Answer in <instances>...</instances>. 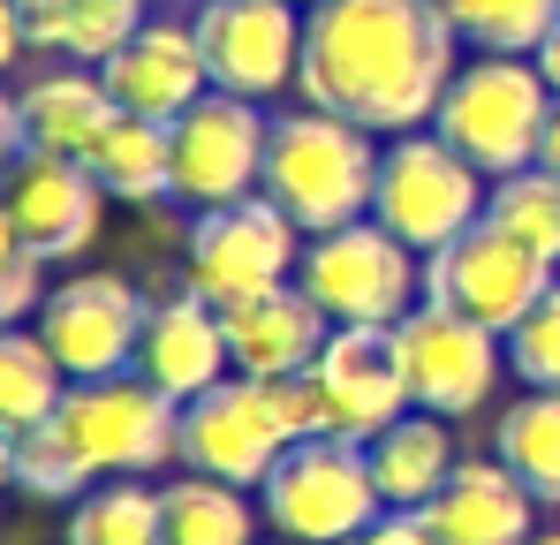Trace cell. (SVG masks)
<instances>
[{
  "label": "cell",
  "instance_id": "cell-1",
  "mask_svg": "<svg viewBox=\"0 0 560 545\" xmlns=\"http://www.w3.org/2000/svg\"><path fill=\"white\" fill-rule=\"evenodd\" d=\"M463 69V38L440 0H311L303 8V106H326L372 137L432 129Z\"/></svg>",
  "mask_w": 560,
  "mask_h": 545
},
{
  "label": "cell",
  "instance_id": "cell-2",
  "mask_svg": "<svg viewBox=\"0 0 560 545\" xmlns=\"http://www.w3.org/2000/svg\"><path fill=\"white\" fill-rule=\"evenodd\" d=\"M318 432H326V409H318L311 371L303 379H243L235 371L212 394L183 402V469L250 492L273 477V462L295 440H318Z\"/></svg>",
  "mask_w": 560,
  "mask_h": 545
},
{
  "label": "cell",
  "instance_id": "cell-3",
  "mask_svg": "<svg viewBox=\"0 0 560 545\" xmlns=\"http://www.w3.org/2000/svg\"><path fill=\"white\" fill-rule=\"evenodd\" d=\"M378 152L386 137L326 114V106H288L273 114V144H266V189L280 212L303 235L372 220V189H378Z\"/></svg>",
  "mask_w": 560,
  "mask_h": 545
},
{
  "label": "cell",
  "instance_id": "cell-4",
  "mask_svg": "<svg viewBox=\"0 0 560 545\" xmlns=\"http://www.w3.org/2000/svg\"><path fill=\"white\" fill-rule=\"evenodd\" d=\"M560 91L546 84L538 54H477L455 69V84L440 98L432 129L463 152L477 175H523L538 167V144H546V121H553Z\"/></svg>",
  "mask_w": 560,
  "mask_h": 545
},
{
  "label": "cell",
  "instance_id": "cell-5",
  "mask_svg": "<svg viewBox=\"0 0 560 545\" xmlns=\"http://www.w3.org/2000/svg\"><path fill=\"white\" fill-rule=\"evenodd\" d=\"M54 432L84 462V477H160L167 462H183V402H167L152 379L114 371V379H69Z\"/></svg>",
  "mask_w": 560,
  "mask_h": 545
},
{
  "label": "cell",
  "instance_id": "cell-6",
  "mask_svg": "<svg viewBox=\"0 0 560 545\" xmlns=\"http://www.w3.org/2000/svg\"><path fill=\"white\" fill-rule=\"evenodd\" d=\"M258 508H266V531L280 545H349L357 531H372L386 515L378 477H372V448L341 440V432L295 440L273 462V477L258 485Z\"/></svg>",
  "mask_w": 560,
  "mask_h": 545
},
{
  "label": "cell",
  "instance_id": "cell-7",
  "mask_svg": "<svg viewBox=\"0 0 560 545\" xmlns=\"http://www.w3.org/2000/svg\"><path fill=\"white\" fill-rule=\"evenodd\" d=\"M485 197H492V175H477L440 129L386 137V152H378V189H372V220L386 228V235H401L417 258H432L440 243L469 235V228L485 220Z\"/></svg>",
  "mask_w": 560,
  "mask_h": 545
},
{
  "label": "cell",
  "instance_id": "cell-8",
  "mask_svg": "<svg viewBox=\"0 0 560 545\" xmlns=\"http://www.w3.org/2000/svg\"><path fill=\"white\" fill-rule=\"evenodd\" d=\"M303 295L334 318V326H401L424 303V258L386 235L378 220H349L303 243Z\"/></svg>",
  "mask_w": 560,
  "mask_h": 545
},
{
  "label": "cell",
  "instance_id": "cell-9",
  "mask_svg": "<svg viewBox=\"0 0 560 545\" xmlns=\"http://www.w3.org/2000/svg\"><path fill=\"white\" fill-rule=\"evenodd\" d=\"M303 228L280 212L273 197H243V205H212L189 220V243H183V266L189 288L205 303H243V295H266L280 280H295L303 266Z\"/></svg>",
  "mask_w": 560,
  "mask_h": 545
},
{
  "label": "cell",
  "instance_id": "cell-10",
  "mask_svg": "<svg viewBox=\"0 0 560 545\" xmlns=\"http://www.w3.org/2000/svg\"><path fill=\"white\" fill-rule=\"evenodd\" d=\"M560 280V266H546L530 243H515L508 228H492V220H477L469 235L455 243H440L432 258H424V303H440V311H463L477 326H492L500 341L523 326V311L546 295Z\"/></svg>",
  "mask_w": 560,
  "mask_h": 545
},
{
  "label": "cell",
  "instance_id": "cell-11",
  "mask_svg": "<svg viewBox=\"0 0 560 545\" xmlns=\"http://www.w3.org/2000/svg\"><path fill=\"white\" fill-rule=\"evenodd\" d=\"M394 349H401V379H409V402L463 425L477 417L500 379H508V341L492 326H477L463 311H440V303H417L401 326H394Z\"/></svg>",
  "mask_w": 560,
  "mask_h": 545
},
{
  "label": "cell",
  "instance_id": "cell-12",
  "mask_svg": "<svg viewBox=\"0 0 560 545\" xmlns=\"http://www.w3.org/2000/svg\"><path fill=\"white\" fill-rule=\"evenodd\" d=\"M266 144H273V114L258 98L205 91L175 121V197L189 212L258 197L266 189Z\"/></svg>",
  "mask_w": 560,
  "mask_h": 545
},
{
  "label": "cell",
  "instance_id": "cell-13",
  "mask_svg": "<svg viewBox=\"0 0 560 545\" xmlns=\"http://www.w3.org/2000/svg\"><path fill=\"white\" fill-rule=\"evenodd\" d=\"M144 311L152 295L121 272H69L46 288L38 303V341L54 349V363L69 379H114V371H137V341H144Z\"/></svg>",
  "mask_w": 560,
  "mask_h": 545
},
{
  "label": "cell",
  "instance_id": "cell-14",
  "mask_svg": "<svg viewBox=\"0 0 560 545\" xmlns=\"http://www.w3.org/2000/svg\"><path fill=\"white\" fill-rule=\"evenodd\" d=\"M197 46L212 91L235 98H280L303 69V8L295 0H197Z\"/></svg>",
  "mask_w": 560,
  "mask_h": 545
},
{
  "label": "cell",
  "instance_id": "cell-15",
  "mask_svg": "<svg viewBox=\"0 0 560 545\" xmlns=\"http://www.w3.org/2000/svg\"><path fill=\"white\" fill-rule=\"evenodd\" d=\"M311 386H318L326 432L364 440V448H372L386 425H401V417L417 409V402H409V379H401L394 326H334L326 349H318V363H311Z\"/></svg>",
  "mask_w": 560,
  "mask_h": 545
},
{
  "label": "cell",
  "instance_id": "cell-16",
  "mask_svg": "<svg viewBox=\"0 0 560 545\" xmlns=\"http://www.w3.org/2000/svg\"><path fill=\"white\" fill-rule=\"evenodd\" d=\"M8 212H15V235L23 251H38L46 266H69L98 243V220H106V189L92 182L84 160H61V152H31L15 175H8Z\"/></svg>",
  "mask_w": 560,
  "mask_h": 545
},
{
  "label": "cell",
  "instance_id": "cell-17",
  "mask_svg": "<svg viewBox=\"0 0 560 545\" xmlns=\"http://www.w3.org/2000/svg\"><path fill=\"white\" fill-rule=\"evenodd\" d=\"M98 77H106L121 114H144V121H183L189 106L212 91V69H205V46H197L189 15H144V31Z\"/></svg>",
  "mask_w": 560,
  "mask_h": 545
},
{
  "label": "cell",
  "instance_id": "cell-18",
  "mask_svg": "<svg viewBox=\"0 0 560 545\" xmlns=\"http://www.w3.org/2000/svg\"><path fill=\"white\" fill-rule=\"evenodd\" d=\"M137 379H152L167 402H197V394H212L220 379H235L220 303H205L197 288L152 295V311H144V341H137Z\"/></svg>",
  "mask_w": 560,
  "mask_h": 545
},
{
  "label": "cell",
  "instance_id": "cell-19",
  "mask_svg": "<svg viewBox=\"0 0 560 545\" xmlns=\"http://www.w3.org/2000/svg\"><path fill=\"white\" fill-rule=\"evenodd\" d=\"M424 531H432V545H530L538 538V500L500 454H469L432 492Z\"/></svg>",
  "mask_w": 560,
  "mask_h": 545
},
{
  "label": "cell",
  "instance_id": "cell-20",
  "mask_svg": "<svg viewBox=\"0 0 560 545\" xmlns=\"http://www.w3.org/2000/svg\"><path fill=\"white\" fill-rule=\"evenodd\" d=\"M220 318H228V357H235L243 379H303L318 363V349H326V334H334V318L303 295V280L243 295Z\"/></svg>",
  "mask_w": 560,
  "mask_h": 545
},
{
  "label": "cell",
  "instance_id": "cell-21",
  "mask_svg": "<svg viewBox=\"0 0 560 545\" xmlns=\"http://www.w3.org/2000/svg\"><path fill=\"white\" fill-rule=\"evenodd\" d=\"M23 8V38L46 61H77V69H106L152 15V0H15Z\"/></svg>",
  "mask_w": 560,
  "mask_h": 545
},
{
  "label": "cell",
  "instance_id": "cell-22",
  "mask_svg": "<svg viewBox=\"0 0 560 545\" xmlns=\"http://www.w3.org/2000/svg\"><path fill=\"white\" fill-rule=\"evenodd\" d=\"M15 106H23L31 152H61V160H84L92 137L114 121V91H106V77H98V69H77V61L38 69L31 84L15 91Z\"/></svg>",
  "mask_w": 560,
  "mask_h": 545
},
{
  "label": "cell",
  "instance_id": "cell-23",
  "mask_svg": "<svg viewBox=\"0 0 560 545\" xmlns=\"http://www.w3.org/2000/svg\"><path fill=\"white\" fill-rule=\"evenodd\" d=\"M84 167L114 205H167L175 197V121H144V114L114 106V121L92 137Z\"/></svg>",
  "mask_w": 560,
  "mask_h": 545
},
{
  "label": "cell",
  "instance_id": "cell-24",
  "mask_svg": "<svg viewBox=\"0 0 560 545\" xmlns=\"http://www.w3.org/2000/svg\"><path fill=\"white\" fill-rule=\"evenodd\" d=\"M455 425L447 417H432V409H409L401 425H386L372 440V477H378V500L386 508H409V515H424L432 508V492L455 477Z\"/></svg>",
  "mask_w": 560,
  "mask_h": 545
},
{
  "label": "cell",
  "instance_id": "cell-25",
  "mask_svg": "<svg viewBox=\"0 0 560 545\" xmlns=\"http://www.w3.org/2000/svg\"><path fill=\"white\" fill-rule=\"evenodd\" d=\"M258 523L266 508L243 485H220L197 469L160 485V545H258Z\"/></svg>",
  "mask_w": 560,
  "mask_h": 545
},
{
  "label": "cell",
  "instance_id": "cell-26",
  "mask_svg": "<svg viewBox=\"0 0 560 545\" xmlns=\"http://www.w3.org/2000/svg\"><path fill=\"white\" fill-rule=\"evenodd\" d=\"M492 454L530 485L538 508H560V394L523 386V394L500 409V425H492Z\"/></svg>",
  "mask_w": 560,
  "mask_h": 545
},
{
  "label": "cell",
  "instance_id": "cell-27",
  "mask_svg": "<svg viewBox=\"0 0 560 545\" xmlns=\"http://www.w3.org/2000/svg\"><path fill=\"white\" fill-rule=\"evenodd\" d=\"M61 394H69V371L38 341V326H0V432L23 440L61 409Z\"/></svg>",
  "mask_w": 560,
  "mask_h": 545
},
{
  "label": "cell",
  "instance_id": "cell-28",
  "mask_svg": "<svg viewBox=\"0 0 560 545\" xmlns=\"http://www.w3.org/2000/svg\"><path fill=\"white\" fill-rule=\"evenodd\" d=\"M69 545H160V485L106 477L69 508Z\"/></svg>",
  "mask_w": 560,
  "mask_h": 545
},
{
  "label": "cell",
  "instance_id": "cell-29",
  "mask_svg": "<svg viewBox=\"0 0 560 545\" xmlns=\"http://www.w3.org/2000/svg\"><path fill=\"white\" fill-rule=\"evenodd\" d=\"M469 54H538L560 31V0H440Z\"/></svg>",
  "mask_w": 560,
  "mask_h": 545
},
{
  "label": "cell",
  "instance_id": "cell-30",
  "mask_svg": "<svg viewBox=\"0 0 560 545\" xmlns=\"http://www.w3.org/2000/svg\"><path fill=\"white\" fill-rule=\"evenodd\" d=\"M485 220L508 228L515 243H530L546 266H560V175L553 167H523V175H500L485 197Z\"/></svg>",
  "mask_w": 560,
  "mask_h": 545
},
{
  "label": "cell",
  "instance_id": "cell-31",
  "mask_svg": "<svg viewBox=\"0 0 560 545\" xmlns=\"http://www.w3.org/2000/svg\"><path fill=\"white\" fill-rule=\"evenodd\" d=\"M15 492H23V500H54V508H77V500L92 492L84 462H77L69 440L54 432V417H46V425H31V432L15 440Z\"/></svg>",
  "mask_w": 560,
  "mask_h": 545
},
{
  "label": "cell",
  "instance_id": "cell-32",
  "mask_svg": "<svg viewBox=\"0 0 560 545\" xmlns=\"http://www.w3.org/2000/svg\"><path fill=\"white\" fill-rule=\"evenodd\" d=\"M508 379H523L538 394H560V280L523 311V326L508 334Z\"/></svg>",
  "mask_w": 560,
  "mask_h": 545
},
{
  "label": "cell",
  "instance_id": "cell-33",
  "mask_svg": "<svg viewBox=\"0 0 560 545\" xmlns=\"http://www.w3.org/2000/svg\"><path fill=\"white\" fill-rule=\"evenodd\" d=\"M38 303H46V258H8L0 266V326H23V318H38Z\"/></svg>",
  "mask_w": 560,
  "mask_h": 545
},
{
  "label": "cell",
  "instance_id": "cell-34",
  "mask_svg": "<svg viewBox=\"0 0 560 545\" xmlns=\"http://www.w3.org/2000/svg\"><path fill=\"white\" fill-rule=\"evenodd\" d=\"M31 160V129H23V106H15V91H0V189L8 175Z\"/></svg>",
  "mask_w": 560,
  "mask_h": 545
},
{
  "label": "cell",
  "instance_id": "cell-35",
  "mask_svg": "<svg viewBox=\"0 0 560 545\" xmlns=\"http://www.w3.org/2000/svg\"><path fill=\"white\" fill-rule=\"evenodd\" d=\"M349 545H432V531H424V515H409V508H386L372 531H357Z\"/></svg>",
  "mask_w": 560,
  "mask_h": 545
},
{
  "label": "cell",
  "instance_id": "cell-36",
  "mask_svg": "<svg viewBox=\"0 0 560 545\" xmlns=\"http://www.w3.org/2000/svg\"><path fill=\"white\" fill-rule=\"evenodd\" d=\"M15 54H31V38H23V8L0 0V77L15 69Z\"/></svg>",
  "mask_w": 560,
  "mask_h": 545
},
{
  "label": "cell",
  "instance_id": "cell-37",
  "mask_svg": "<svg viewBox=\"0 0 560 545\" xmlns=\"http://www.w3.org/2000/svg\"><path fill=\"white\" fill-rule=\"evenodd\" d=\"M8 258H23V235H15V212H8V197H0V266H8ZM31 258H38V251H31Z\"/></svg>",
  "mask_w": 560,
  "mask_h": 545
},
{
  "label": "cell",
  "instance_id": "cell-38",
  "mask_svg": "<svg viewBox=\"0 0 560 545\" xmlns=\"http://www.w3.org/2000/svg\"><path fill=\"white\" fill-rule=\"evenodd\" d=\"M538 167L560 175V98H553V121H546V144H538Z\"/></svg>",
  "mask_w": 560,
  "mask_h": 545
},
{
  "label": "cell",
  "instance_id": "cell-39",
  "mask_svg": "<svg viewBox=\"0 0 560 545\" xmlns=\"http://www.w3.org/2000/svg\"><path fill=\"white\" fill-rule=\"evenodd\" d=\"M538 69H546V84L560 91V31H553V38H546V46H538Z\"/></svg>",
  "mask_w": 560,
  "mask_h": 545
},
{
  "label": "cell",
  "instance_id": "cell-40",
  "mask_svg": "<svg viewBox=\"0 0 560 545\" xmlns=\"http://www.w3.org/2000/svg\"><path fill=\"white\" fill-rule=\"evenodd\" d=\"M0 492H15V440L0 432Z\"/></svg>",
  "mask_w": 560,
  "mask_h": 545
},
{
  "label": "cell",
  "instance_id": "cell-41",
  "mask_svg": "<svg viewBox=\"0 0 560 545\" xmlns=\"http://www.w3.org/2000/svg\"><path fill=\"white\" fill-rule=\"evenodd\" d=\"M530 545H560V531H538V538H530Z\"/></svg>",
  "mask_w": 560,
  "mask_h": 545
},
{
  "label": "cell",
  "instance_id": "cell-42",
  "mask_svg": "<svg viewBox=\"0 0 560 545\" xmlns=\"http://www.w3.org/2000/svg\"><path fill=\"white\" fill-rule=\"evenodd\" d=\"M295 8H303V0H295Z\"/></svg>",
  "mask_w": 560,
  "mask_h": 545
}]
</instances>
